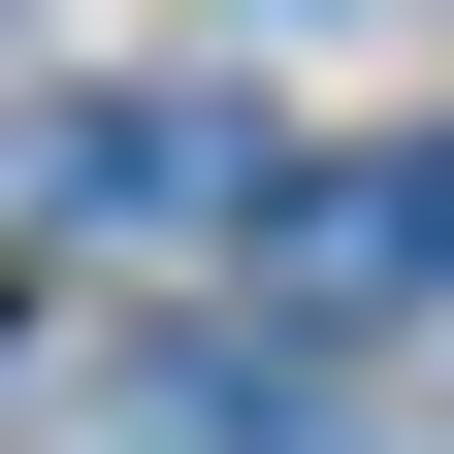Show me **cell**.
I'll use <instances>...</instances> for the list:
<instances>
[{"label":"cell","mask_w":454,"mask_h":454,"mask_svg":"<svg viewBox=\"0 0 454 454\" xmlns=\"http://www.w3.org/2000/svg\"><path fill=\"white\" fill-rule=\"evenodd\" d=\"M0 454H325L293 389H195V357H130V389H66V422H0Z\"/></svg>","instance_id":"cell-3"},{"label":"cell","mask_w":454,"mask_h":454,"mask_svg":"<svg viewBox=\"0 0 454 454\" xmlns=\"http://www.w3.org/2000/svg\"><path fill=\"white\" fill-rule=\"evenodd\" d=\"M260 293H325V325L454 293V162H260Z\"/></svg>","instance_id":"cell-2"},{"label":"cell","mask_w":454,"mask_h":454,"mask_svg":"<svg viewBox=\"0 0 454 454\" xmlns=\"http://www.w3.org/2000/svg\"><path fill=\"white\" fill-rule=\"evenodd\" d=\"M260 162H293V130H227V98H33L0 195H33V227H260Z\"/></svg>","instance_id":"cell-1"}]
</instances>
